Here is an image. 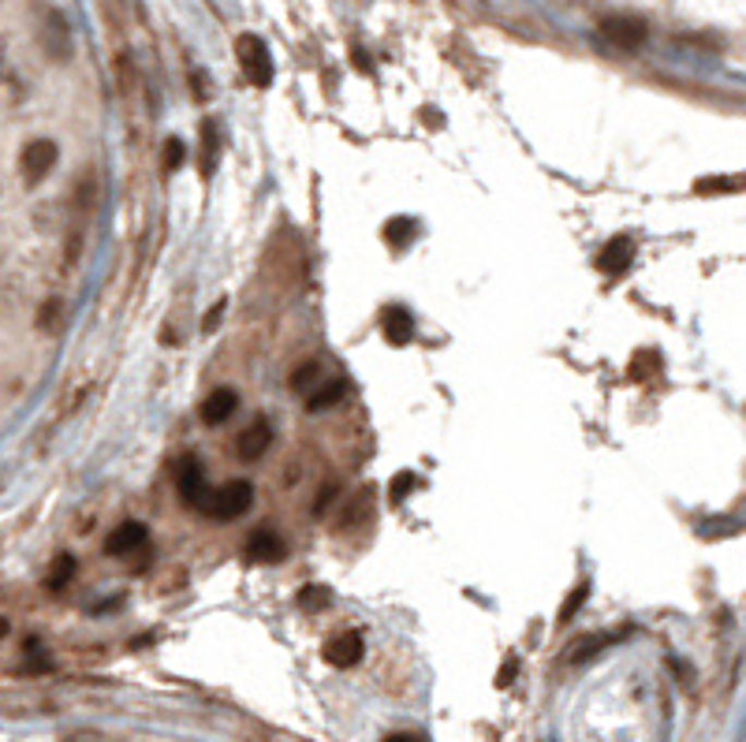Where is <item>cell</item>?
<instances>
[{
    "mask_svg": "<svg viewBox=\"0 0 746 742\" xmlns=\"http://www.w3.org/2000/svg\"><path fill=\"white\" fill-rule=\"evenodd\" d=\"M318 362H306V366H298V370L292 373V388L295 392H314L321 384V378H318Z\"/></svg>",
    "mask_w": 746,
    "mask_h": 742,
    "instance_id": "cb8c5ba5",
    "label": "cell"
},
{
    "mask_svg": "<svg viewBox=\"0 0 746 742\" xmlns=\"http://www.w3.org/2000/svg\"><path fill=\"white\" fill-rule=\"evenodd\" d=\"M384 742H423V739H418V735H389Z\"/></svg>",
    "mask_w": 746,
    "mask_h": 742,
    "instance_id": "4dcf8cb0",
    "label": "cell"
},
{
    "mask_svg": "<svg viewBox=\"0 0 746 742\" xmlns=\"http://www.w3.org/2000/svg\"><path fill=\"white\" fill-rule=\"evenodd\" d=\"M183 161H187V146H183V138H164V172L183 169Z\"/></svg>",
    "mask_w": 746,
    "mask_h": 742,
    "instance_id": "d4e9b609",
    "label": "cell"
},
{
    "mask_svg": "<svg viewBox=\"0 0 746 742\" xmlns=\"http://www.w3.org/2000/svg\"><path fill=\"white\" fill-rule=\"evenodd\" d=\"M175 485H180L183 504H191V508H198V511L209 508V496H213V489L206 485V474H201V467H198L195 459L183 462L180 478H175Z\"/></svg>",
    "mask_w": 746,
    "mask_h": 742,
    "instance_id": "9c48e42d",
    "label": "cell"
},
{
    "mask_svg": "<svg viewBox=\"0 0 746 742\" xmlns=\"http://www.w3.org/2000/svg\"><path fill=\"white\" fill-rule=\"evenodd\" d=\"M201 146H198V169H201V176H213V169H217V153H221V143H217V127H213V120H206L201 124Z\"/></svg>",
    "mask_w": 746,
    "mask_h": 742,
    "instance_id": "2e32d148",
    "label": "cell"
},
{
    "mask_svg": "<svg viewBox=\"0 0 746 742\" xmlns=\"http://www.w3.org/2000/svg\"><path fill=\"white\" fill-rule=\"evenodd\" d=\"M60 161V150L52 138H30V143L23 146L20 153V176L26 187H38L41 180H49V172L57 169Z\"/></svg>",
    "mask_w": 746,
    "mask_h": 742,
    "instance_id": "7a4b0ae2",
    "label": "cell"
},
{
    "mask_svg": "<svg viewBox=\"0 0 746 742\" xmlns=\"http://www.w3.org/2000/svg\"><path fill=\"white\" fill-rule=\"evenodd\" d=\"M601 38L620 52H635L646 46L649 26L638 15H609V20H601Z\"/></svg>",
    "mask_w": 746,
    "mask_h": 742,
    "instance_id": "3957f363",
    "label": "cell"
},
{
    "mask_svg": "<svg viewBox=\"0 0 746 742\" xmlns=\"http://www.w3.org/2000/svg\"><path fill=\"white\" fill-rule=\"evenodd\" d=\"M0 75H4V46H0Z\"/></svg>",
    "mask_w": 746,
    "mask_h": 742,
    "instance_id": "d6a6232c",
    "label": "cell"
},
{
    "mask_svg": "<svg viewBox=\"0 0 746 742\" xmlns=\"http://www.w3.org/2000/svg\"><path fill=\"white\" fill-rule=\"evenodd\" d=\"M247 556L258 564H277V560H284V541H280L269 527H258L247 537Z\"/></svg>",
    "mask_w": 746,
    "mask_h": 742,
    "instance_id": "8fae6325",
    "label": "cell"
},
{
    "mask_svg": "<svg viewBox=\"0 0 746 742\" xmlns=\"http://www.w3.org/2000/svg\"><path fill=\"white\" fill-rule=\"evenodd\" d=\"M325 660H329L332 668H355L358 660H363V653H366V642H363V634L358 631H340V634H332L329 642H325Z\"/></svg>",
    "mask_w": 746,
    "mask_h": 742,
    "instance_id": "52a82bcc",
    "label": "cell"
},
{
    "mask_svg": "<svg viewBox=\"0 0 746 742\" xmlns=\"http://www.w3.org/2000/svg\"><path fill=\"white\" fill-rule=\"evenodd\" d=\"M235 60H240V72L247 78L250 86H258V90H266L269 83H273V57H269L266 41L254 38V34H243L240 41H235Z\"/></svg>",
    "mask_w": 746,
    "mask_h": 742,
    "instance_id": "6da1fadb",
    "label": "cell"
},
{
    "mask_svg": "<svg viewBox=\"0 0 746 742\" xmlns=\"http://www.w3.org/2000/svg\"><path fill=\"white\" fill-rule=\"evenodd\" d=\"M149 541V530L143 527V522H120L117 530H112L109 537H105V556H112V560H127V556L143 553Z\"/></svg>",
    "mask_w": 746,
    "mask_h": 742,
    "instance_id": "8992f818",
    "label": "cell"
},
{
    "mask_svg": "<svg viewBox=\"0 0 746 742\" xmlns=\"http://www.w3.org/2000/svg\"><path fill=\"white\" fill-rule=\"evenodd\" d=\"M344 396H347V384H344V381H340V378H337V381H325V384H318V388L310 392V399H306V410L321 415V410L344 404Z\"/></svg>",
    "mask_w": 746,
    "mask_h": 742,
    "instance_id": "9a60e30c",
    "label": "cell"
},
{
    "mask_svg": "<svg viewBox=\"0 0 746 742\" xmlns=\"http://www.w3.org/2000/svg\"><path fill=\"white\" fill-rule=\"evenodd\" d=\"M735 190H746V176H706L695 183V195L701 198H721L735 195Z\"/></svg>",
    "mask_w": 746,
    "mask_h": 742,
    "instance_id": "e0dca14e",
    "label": "cell"
},
{
    "mask_svg": "<svg viewBox=\"0 0 746 742\" xmlns=\"http://www.w3.org/2000/svg\"><path fill=\"white\" fill-rule=\"evenodd\" d=\"M635 255H638V247L631 235H612V239L601 247V255H597V269L609 276H623L631 269V261H635Z\"/></svg>",
    "mask_w": 746,
    "mask_h": 742,
    "instance_id": "ba28073f",
    "label": "cell"
},
{
    "mask_svg": "<svg viewBox=\"0 0 746 742\" xmlns=\"http://www.w3.org/2000/svg\"><path fill=\"white\" fill-rule=\"evenodd\" d=\"M8 631H12V623H8V619H0V642L8 639Z\"/></svg>",
    "mask_w": 746,
    "mask_h": 742,
    "instance_id": "1f68e13d",
    "label": "cell"
},
{
    "mask_svg": "<svg viewBox=\"0 0 746 742\" xmlns=\"http://www.w3.org/2000/svg\"><path fill=\"white\" fill-rule=\"evenodd\" d=\"M661 373V355L653 351V347H643V351H635V359L627 366V378L631 381H649Z\"/></svg>",
    "mask_w": 746,
    "mask_h": 742,
    "instance_id": "d6986e66",
    "label": "cell"
},
{
    "mask_svg": "<svg viewBox=\"0 0 746 742\" xmlns=\"http://www.w3.org/2000/svg\"><path fill=\"white\" fill-rule=\"evenodd\" d=\"M41 49H46L49 60H57V64H64L68 57H72V26L60 12H46V20H41Z\"/></svg>",
    "mask_w": 746,
    "mask_h": 742,
    "instance_id": "5b68a950",
    "label": "cell"
},
{
    "mask_svg": "<svg viewBox=\"0 0 746 742\" xmlns=\"http://www.w3.org/2000/svg\"><path fill=\"white\" fill-rule=\"evenodd\" d=\"M586 597H590V582H578V586L572 590V593H567V601H564V605H560V623H572V616L578 613V608H583V601Z\"/></svg>",
    "mask_w": 746,
    "mask_h": 742,
    "instance_id": "603a6c76",
    "label": "cell"
},
{
    "mask_svg": "<svg viewBox=\"0 0 746 742\" xmlns=\"http://www.w3.org/2000/svg\"><path fill=\"white\" fill-rule=\"evenodd\" d=\"M298 605H303L306 613H314V608H325V605H329V590H325V586H306L303 593H298Z\"/></svg>",
    "mask_w": 746,
    "mask_h": 742,
    "instance_id": "484cf974",
    "label": "cell"
},
{
    "mask_svg": "<svg viewBox=\"0 0 746 742\" xmlns=\"http://www.w3.org/2000/svg\"><path fill=\"white\" fill-rule=\"evenodd\" d=\"M381 333H384V339H389L392 347H407L411 339H415V318H411L403 307L389 310V313H384V321H381Z\"/></svg>",
    "mask_w": 746,
    "mask_h": 742,
    "instance_id": "5bb4252c",
    "label": "cell"
},
{
    "mask_svg": "<svg viewBox=\"0 0 746 742\" xmlns=\"http://www.w3.org/2000/svg\"><path fill=\"white\" fill-rule=\"evenodd\" d=\"M604 645H609L604 634H586V639H578L572 650H567V660H572V665H583V660H590L594 653H601Z\"/></svg>",
    "mask_w": 746,
    "mask_h": 742,
    "instance_id": "44dd1931",
    "label": "cell"
},
{
    "mask_svg": "<svg viewBox=\"0 0 746 742\" xmlns=\"http://www.w3.org/2000/svg\"><path fill=\"white\" fill-rule=\"evenodd\" d=\"M235 407H240V396H235V388H217L206 396V404H201V422L206 425H221L228 418L235 415Z\"/></svg>",
    "mask_w": 746,
    "mask_h": 742,
    "instance_id": "7c38bea8",
    "label": "cell"
},
{
    "mask_svg": "<svg viewBox=\"0 0 746 742\" xmlns=\"http://www.w3.org/2000/svg\"><path fill=\"white\" fill-rule=\"evenodd\" d=\"M250 504H254V489H250V482H228V485L217 489L213 496H209L206 515L232 522V519H240V515H247V511H250Z\"/></svg>",
    "mask_w": 746,
    "mask_h": 742,
    "instance_id": "277c9868",
    "label": "cell"
},
{
    "mask_svg": "<svg viewBox=\"0 0 746 742\" xmlns=\"http://www.w3.org/2000/svg\"><path fill=\"white\" fill-rule=\"evenodd\" d=\"M221 313H224V307H213L206 313V333H213V329L221 325Z\"/></svg>",
    "mask_w": 746,
    "mask_h": 742,
    "instance_id": "f1b7e54d",
    "label": "cell"
},
{
    "mask_svg": "<svg viewBox=\"0 0 746 742\" xmlns=\"http://www.w3.org/2000/svg\"><path fill=\"white\" fill-rule=\"evenodd\" d=\"M370 515H374V493L370 489H358V493L347 500V508L340 511V534H351V530L366 527Z\"/></svg>",
    "mask_w": 746,
    "mask_h": 742,
    "instance_id": "4fadbf2b",
    "label": "cell"
},
{
    "mask_svg": "<svg viewBox=\"0 0 746 742\" xmlns=\"http://www.w3.org/2000/svg\"><path fill=\"white\" fill-rule=\"evenodd\" d=\"M60 742H109V739L94 728H75V731H68V735H60Z\"/></svg>",
    "mask_w": 746,
    "mask_h": 742,
    "instance_id": "83f0119b",
    "label": "cell"
},
{
    "mask_svg": "<svg viewBox=\"0 0 746 742\" xmlns=\"http://www.w3.org/2000/svg\"><path fill=\"white\" fill-rule=\"evenodd\" d=\"M418 485V478L411 474V470H403L400 478H392V485H389V493H392V504H400V500H407V493L411 489Z\"/></svg>",
    "mask_w": 746,
    "mask_h": 742,
    "instance_id": "4316f807",
    "label": "cell"
},
{
    "mask_svg": "<svg viewBox=\"0 0 746 742\" xmlns=\"http://www.w3.org/2000/svg\"><path fill=\"white\" fill-rule=\"evenodd\" d=\"M75 556H68V553H60L57 556V560H52L49 564V574H46V586L52 590V593H60V590H64L68 586V582H72L75 579Z\"/></svg>",
    "mask_w": 746,
    "mask_h": 742,
    "instance_id": "ffe728a7",
    "label": "cell"
},
{
    "mask_svg": "<svg viewBox=\"0 0 746 742\" xmlns=\"http://www.w3.org/2000/svg\"><path fill=\"white\" fill-rule=\"evenodd\" d=\"M60 325H64V302L49 299L46 307L38 310V329L41 333H60Z\"/></svg>",
    "mask_w": 746,
    "mask_h": 742,
    "instance_id": "7402d4cb",
    "label": "cell"
},
{
    "mask_svg": "<svg viewBox=\"0 0 746 742\" xmlns=\"http://www.w3.org/2000/svg\"><path fill=\"white\" fill-rule=\"evenodd\" d=\"M512 671H519V665H512V660H507L504 671H500V679H497V687H507V683H512Z\"/></svg>",
    "mask_w": 746,
    "mask_h": 742,
    "instance_id": "f546056e",
    "label": "cell"
},
{
    "mask_svg": "<svg viewBox=\"0 0 746 742\" xmlns=\"http://www.w3.org/2000/svg\"><path fill=\"white\" fill-rule=\"evenodd\" d=\"M269 444H273V425L266 422V418H254V422L235 436V456L243 462H254L261 459L269 452Z\"/></svg>",
    "mask_w": 746,
    "mask_h": 742,
    "instance_id": "30bf717a",
    "label": "cell"
},
{
    "mask_svg": "<svg viewBox=\"0 0 746 742\" xmlns=\"http://www.w3.org/2000/svg\"><path fill=\"white\" fill-rule=\"evenodd\" d=\"M415 239H418V224L411 221V217H396V221L384 224V243H389V247L407 250Z\"/></svg>",
    "mask_w": 746,
    "mask_h": 742,
    "instance_id": "ac0fdd59",
    "label": "cell"
}]
</instances>
